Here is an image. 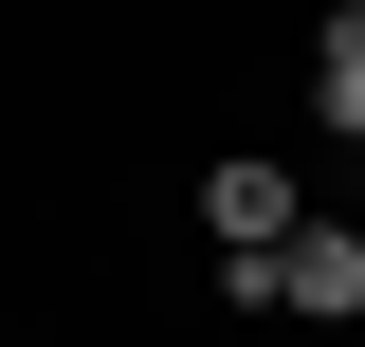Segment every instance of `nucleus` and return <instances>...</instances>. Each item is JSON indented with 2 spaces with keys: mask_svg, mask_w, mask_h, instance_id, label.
I'll return each instance as SVG.
<instances>
[{
  "mask_svg": "<svg viewBox=\"0 0 365 347\" xmlns=\"http://www.w3.org/2000/svg\"><path fill=\"white\" fill-rule=\"evenodd\" d=\"M311 110H329V146H365V37H347V19L311 37Z\"/></svg>",
  "mask_w": 365,
  "mask_h": 347,
  "instance_id": "nucleus-3",
  "label": "nucleus"
},
{
  "mask_svg": "<svg viewBox=\"0 0 365 347\" xmlns=\"http://www.w3.org/2000/svg\"><path fill=\"white\" fill-rule=\"evenodd\" d=\"M347 219H365V201H347Z\"/></svg>",
  "mask_w": 365,
  "mask_h": 347,
  "instance_id": "nucleus-4",
  "label": "nucleus"
},
{
  "mask_svg": "<svg viewBox=\"0 0 365 347\" xmlns=\"http://www.w3.org/2000/svg\"><path fill=\"white\" fill-rule=\"evenodd\" d=\"M237 311H329V329H347L365 311V219H311V238H292V256H256V274H220Z\"/></svg>",
  "mask_w": 365,
  "mask_h": 347,
  "instance_id": "nucleus-2",
  "label": "nucleus"
},
{
  "mask_svg": "<svg viewBox=\"0 0 365 347\" xmlns=\"http://www.w3.org/2000/svg\"><path fill=\"white\" fill-rule=\"evenodd\" d=\"M201 238H220V274H256V256H292V238H311V183H292V165H256V146H237V165L201 183Z\"/></svg>",
  "mask_w": 365,
  "mask_h": 347,
  "instance_id": "nucleus-1",
  "label": "nucleus"
}]
</instances>
